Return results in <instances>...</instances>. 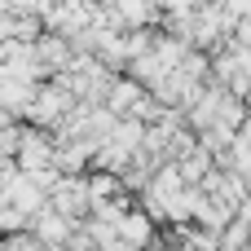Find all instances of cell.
<instances>
[{
    "mask_svg": "<svg viewBox=\"0 0 251 251\" xmlns=\"http://www.w3.org/2000/svg\"><path fill=\"white\" fill-rule=\"evenodd\" d=\"M35 243L49 251V247H62V243H71V221H62L57 212H49V207H40L35 212Z\"/></svg>",
    "mask_w": 251,
    "mask_h": 251,
    "instance_id": "cell-4",
    "label": "cell"
},
{
    "mask_svg": "<svg viewBox=\"0 0 251 251\" xmlns=\"http://www.w3.org/2000/svg\"><path fill=\"white\" fill-rule=\"evenodd\" d=\"M110 13H115V22L124 18V22H132V26H141V22H150V0H115Z\"/></svg>",
    "mask_w": 251,
    "mask_h": 251,
    "instance_id": "cell-5",
    "label": "cell"
},
{
    "mask_svg": "<svg viewBox=\"0 0 251 251\" xmlns=\"http://www.w3.org/2000/svg\"><path fill=\"white\" fill-rule=\"evenodd\" d=\"M71 93L62 88V84H49V88H40V93H31V101H26V115L35 119V124H57L62 115H71Z\"/></svg>",
    "mask_w": 251,
    "mask_h": 251,
    "instance_id": "cell-2",
    "label": "cell"
},
{
    "mask_svg": "<svg viewBox=\"0 0 251 251\" xmlns=\"http://www.w3.org/2000/svg\"><path fill=\"white\" fill-rule=\"evenodd\" d=\"M0 251H44L35 243V234H9V238H0Z\"/></svg>",
    "mask_w": 251,
    "mask_h": 251,
    "instance_id": "cell-6",
    "label": "cell"
},
{
    "mask_svg": "<svg viewBox=\"0 0 251 251\" xmlns=\"http://www.w3.org/2000/svg\"><path fill=\"white\" fill-rule=\"evenodd\" d=\"M4 159H9V154H4V150H0V168H4Z\"/></svg>",
    "mask_w": 251,
    "mask_h": 251,
    "instance_id": "cell-7",
    "label": "cell"
},
{
    "mask_svg": "<svg viewBox=\"0 0 251 251\" xmlns=\"http://www.w3.org/2000/svg\"><path fill=\"white\" fill-rule=\"evenodd\" d=\"M216 251H221V247H216Z\"/></svg>",
    "mask_w": 251,
    "mask_h": 251,
    "instance_id": "cell-8",
    "label": "cell"
},
{
    "mask_svg": "<svg viewBox=\"0 0 251 251\" xmlns=\"http://www.w3.org/2000/svg\"><path fill=\"white\" fill-rule=\"evenodd\" d=\"M115 234H119V243L128 251H141V247H150V238H154V221L146 212H124V221L115 225Z\"/></svg>",
    "mask_w": 251,
    "mask_h": 251,
    "instance_id": "cell-3",
    "label": "cell"
},
{
    "mask_svg": "<svg viewBox=\"0 0 251 251\" xmlns=\"http://www.w3.org/2000/svg\"><path fill=\"white\" fill-rule=\"evenodd\" d=\"M88 207H93V199H88V181H84V176H57L53 199H49V212H57L62 221H75V216H84Z\"/></svg>",
    "mask_w": 251,
    "mask_h": 251,
    "instance_id": "cell-1",
    "label": "cell"
}]
</instances>
